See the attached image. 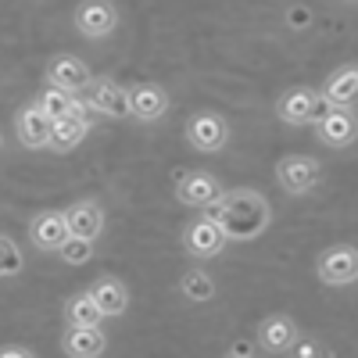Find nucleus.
Returning a JSON list of instances; mask_svg holds the SVG:
<instances>
[{
    "instance_id": "nucleus-20",
    "label": "nucleus",
    "mask_w": 358,
    "mask_h": 358,
    "mask_svg": "<svg viewBox=\"0 0 358 358\" xmlns=\"http://www.w3.org/2000/svg\"><path fill=\"white\" fill-rule=\"evenodd\" d=\"M86 133H90V118H76V115L57 118V122L50 126V151H57V155L72 151V147L83 143Z\"/></svg>"
},
{
    "instance_id": "nucleus-13",
    "label": "nucleus",
    "mask_w": 358,
    "mask_h": 358,
    "mask_svg": "<svg viewBox=\"0 0 358 358\" xmlns=\"http://www.w3.org/2000/svg\"><path fill=\"white\" fill-rule=\"evenodd\" d=\"M43 79H47V86L69 90V94H79V90L90 86L94 72H90V65L83 62L79 54H54L50 62H47V69H43Z\"/></svg>"
},
{
    "instance_id": "nucleus-15",
    "label": "nucleus",
    "mask_w": 358,
    "mask_h": 358,
    "mask_svg": "<svg viewBox=\"0 0 358 358\" xmlns=\"http://www.w3.org/2000/svg\"><path fill=\"white\" fill-rule=\"evenodd\" d=\"M50 118L36 108V101H29L15 111V136L25 151H47L50 147Z\"/></svg>"
},
{
    "instance_id": "nucleus-21",
    "label": "nucleus",
    "mask_w": 358,
    "mask_h": 358,
    "mask_svg": "<svg viewBox=\"0 0 358 358\" xmlns=\"http://www.w3.org/2000/svg\"><path fill=\"white\" fill-rule=\"evenodd\" d=\"M179 294L187 297V301H194V305H204V301H212L215 297V280H212V273L208 268H201V265H194V268H187L183 276H179Z\"/></svg>"
},
{
    "instance_id": "nucleus-27",
    "label": "nucleus",
    "mask_w": 358,
    "mask_h": 358,
    "mask_svg": "<svg viewBox=\"0 0 358 358\" xmlns=\"http://www.w3.org/2000/svg\"><path fill=\"white\" fill-rule=\"evenodd\" d=\"M0 358H36V351L25 344H4L0 348Z\"/></svg>"
},
{
    "instance_id": "nucleus-29",
    "label": "nucleus",
    "mask_w": 358,
    "mask_h": 358,
    "mask_svg": "<svg viewBox=\"0 0 358 358\" xmlns=\"http://www.w3.org/2000/svg\"><path fill=\"white\" fill-rule=\"evenodd\" d=\"M0 151H4V133H0Z\"/></svg>"
},
{
    "instance_id": "nucleus-11",
    "label": "nucleus",
    "mask_w": 358,
    "mask_h": 358,
    "mask_svg": "<svg viewBox=\"0 0 358 358\" xmlns=\"http://www.w3.org/2000/svg\"><path fill=\"white\" fill-rule=\"evenodd\" d=\"M297 337H301V326H297V319L287 315V312L265 315V319L258 322V334H255V341H258V348H262L265 355H287Z\"/></svg>"
},
{
    "instance_id": "nucleus-6",
    "label": "nucleus",
    "mask_w": 358,
    "mask_h": 358,
    "mask_svg": "<svg viewBox=\"0 0 358 358\" xmlns=\"http://www.w3.org/2000/svg\"><path fill=\"white\" fill-rule=\"evenodd\" d=\"M76 33L86 40H108L115 29H118V4L115 0H79L76 11Z\"/></svg>"
},
{
    "instance_id": "nucleus-23",
    "label": "nucleus",
    "mask_w": 358,
    "mask_h": 358,
    "mask_svg": "<svg viewBox=\"0 0 358 358\" xmlns=\"http://www.w3.org/2000/svg\"><path fill=\"white\" fill-rule=\"evenodd\" d=\"M72 101L76 94H69V90H57V86H43L36 94V108L50 118V122H57V118H65L72 111Z\"/></svg>"
},
{
    "instance_id": "nucleus-9",
    "label": "nucleus",
    "mask_w": 358,
    "mask_h": 358,
    "mask_svg": "<svg viewBox=\"0 0 358 358\" xmlns=\"http://www.w3.org/2000/svg\"><path fill=\"white\" fill-rule=\"evenodd\" d=\"M315 140L330 151H348L358 140V111L348 108H326L322 118L315 122Z\"/></svg>"
},
{
    "instance_id": "nucleus-12",
    "label": "nucleus",
    "mask_w": 358,
    "mask_h": 358,
    "mask_svg": "<svg viewBox=\"0 0 358 358\" xmlns=\"http://www.w3.org/2000/svg\"><path fill=\"white\" fill-rule=\"evenodd\" d=\"M319 97L326 108H348V111H358V62H348V65H337L330 76H326Z\"/></svg>"
},
{
    "instance_id": "nucleus-4",
    "label": "nucleus",
    "mask_w": 358,
    "mask_h": 358,
    "mask_svg": "<svg viewBox=\"0 0 358 358\" xmlns=\"http://www.w3.org/2000/svg\"><path fill=\"white\" fill-rule=\"evenodd\" d=\"M83 101L94 115H104V118H129V86H122L111 76H97L90 79V86L83 90Z\"/></svg>"
},
{
    "instance_id": "nucleus-26",
    "label": "nucleus",
    "mask_w": 358,
    "mask_h": 358,
    "mask_svg": "<svg viewBox=\"0 0 358 358\" xmlns=\"http://www.w3.org/2000/svg\"><path fill=\"white\" fill-rule=\"evenodd\" d=\"M287 355H290V358H330V348H326L322 341H315V337H305V334H301Z\"/></svg>"
},
{
    "instance_id": "nucleus-28",
    "label": "nucleus",
    "mask_w": 358,
    "mask_h": 358,
    "mask_svg": "<svg viewBox=\"0 0 358 358\" xmlns=\"http://www.w3.org/2000/svg\"><path fill=\"white\" fill-rule=\"evenodd\" d=\"M229 358H255V355H251V351L241 344V348H233V355H229Z\"/></svg>"
},
{
    "instance_id": "nucleus-18",
    "label": "nucleus",
    "mask_w": 358,
    "mask_h": 358,
    "mask_svg": "<svg viewBox=\"0 0 358 358\" xmlns=\"http://www.w3.org/2000/svg\"><path fill=\"white\" fill-rule=\"evenodd\" d=\"M65 358H101L108 351V334L101 326H69L62 334Z\"/></svg>"
},
{
    "instance_id": "nucleus-2",
    "label": "nucleus",
    "mask_w": 358,
    "mask_h": 358,
    "mask_svg": "<svg viewBox=\"0 0 358 358\" xmlns=\"http://www.w3.org/2000/svg\"><path fill=\"white\" fill-rule=\"evenodd\" d=\"M179 244H183V251H187L190 258L208 262V258H215V255L226 251L229 236L222 233V226H219L212 215L204 212V215H194V219L183 226V233H179Z\"/></svg>"
},
{
    "instance_id": "nucleus-24",
    "label": "nucleus",
    "mask_w": 358,
    "mask_h": 358,
    "mask_svg": "<svg viewBox=\"0 0 358 358\" xmlns=\"http://www.w3.org/2000/svg\"><path fill=\"white\" fill-rule=\"evenodd\" d=\"M25 268V258H22V248L11 241V236H0V280L8 276H18Z\"/></svg>"
},
{
    "instance_id": "nucleus-5",
    "label": "nucleus",
    "mask_w": 358,
    "mask_h": 358,
    "mask_svg": "<svg viewBox=\"0 0 358 358\" xmlns=\"http://www.w3.org/2000/svg\"><path fill=\"white\" fill-rule=\"evenodd\" d=\"M222 194H226V187L215 172L187 169V172L176 176V201L187 204V208H212Z\"/></svg>"
},
{
    "instance_id": "nucleus-25",
    "label": "nucleus",
    "mask_w": 358,
    "mask_h": 358,
    "mask_svg": "<svg viewBox=\"0 0 358 358\" xmlns=\"http://www.w3.org/2000/svg\"><path fill=\"white\" fill-rule=\"evenodd\" d=\"M57 258H62L65 265L79 268L86 265L90 258H94V241H83V236H69V241L62 244V251H57Z\"/></svg>"
},
{
    "instance_id": "nucleus-16",
    "label": "nucleus",
    "mask_w": 358,
    "mask_h": 358,
    "mask_svg": "<svg viewBox=\"0 0 358 358\" xmlns=\"http://www.w3.org/2000/svg\"><path fill=\"white\" fill-rule=\"evenodd\" d=\"M169 115V90L162 83H133L129 86V118L136 122H158Z\"/></svg>"
},
{
    "instance_id": "nucleus-22",
    "label": "nucleus",
    "mask_w": 358,
    "mask_h": 358,
    "mask_svg": "<svg viewBox=\"0 0 358 358\" xmlns=\"http://www.w3.org/2000/svg\"><path fill=\"white\" fill-rule=\"evenodd\" d=\"M65 322L69 326H101L104 315H101V308L94 301V294H90V290L72 294L69 301H65Z\"/></svg>"
},
{
    "instance_id": "nucleus-10",
    "label": "nucleus",
    "mask_w": 358,
    "mask_h": 358,
    "mask_svg": "<svg viewBox=\"0 0 358 358\" xmlns=\"http://www.w3.org/2000/svg\"><path fill=\"white\" fill-rule=\"evenodd\" d=\"M319 108H322V97L315 86H290L276 97V118L287 126H308L319 115Z\"/></svg>"
},
{
    "instance_id": "nucleus-3",
    "label": "nucleus",
    "mask_w": 358,
    "mask_h": 358,
    "mask_svg": "<svg viewBox=\"0 0 358 358\" xmlns=\"http://www.w3.org/2000/svg\"><path fill=\"white\" fill-rule=\"evenodd\" d=\"M319 179H322V169L315 158L308 155H283L276 162V183L287 197H305L319 187Z\"/></svg>"
},
{
    "instance_id": "nucleus-1",
    "label": "nucleus",
    "mask_w": 358,
    "mask_h": 358,
    "mask_svg": "<svg viewBox=\"0 0 358 358\" xmlns=\"http://www.w3.org/2000/svg\"><path fill=\"white\" fill-rule=\"evenodd\" d=\"M208 215H212L222 233L229 241H258V236L268 229L273 222V204L265 201V194H258L255 187H236V190H226L212 208H208Z\"/></svg>"
},
{
    "instance_id": "nucleus-7",
    "label": "nucleus",
    "mask_w": 358,
    "mask_h": 358,
    "mask_svg": "<svg viewBox=\"0 0 358 358\" xmlns=\"http://www.w3.org/2000/svg\"><path fill=\"white\" fill-rule=\"evenodd\" d=\"M187 143L201 155H219L229 143V122L219 111H194L187 118Z\"/></svg>"
},
{
    "instance_id": "nucleus-14",
    "label": "nucleus",
    "mask_w": 358,
    "mask_h": 358,
    "mask_svg": "<svg viewBox=\"0 0 358 358\" xmlns=\"http://www.w3.org/2000/svg\"><path fill=\"white\" fill-rule=\"evenodd\" d=\"M69 236H72V233H69L65 212H57V208H47V212H36L33 219H29V241H33L36 251L57 255Z\"/></svg>"
},
{
    "instance_id": "nucleus-8",
    "label": "nucleus",
    "mask_w": 358,
    "mask_h": 358,
    "mask_svg": "<svg viewBox=\"0 0 358 358\" xmlns=\"http://www.w3.org/2000/svg\"><path fill=\"white\" fill-rule=\"evenodd\" d=\"M315 276L326 287H351L358 283V248L351 244H334L326 248L315 262Z\"/></svg>"
},
{
    "instance_id": "nucleus-17",
    "label": "nucleus",
    "mask_w": 358,
    "mask_h": 358,
    "mask_svg": "<svg viewBox=\"0 0 358 358\" xmlns=\"http://www.w3.org/2000/svg\"><path fill=\"white\" fill-rule=\"evenodd\" d=\"M65 222H69V233L72 236H83V241H94L104 233V204L97 197H79L65 208Z\"/></svg>"
},
{
    "instance_id": "nucleus-19",
    "label": "nucleus",
    "mask_w": 358,
    "mask_h": 358,
    "mask_svg": "<svg viewBox=\"0 0 358 358\" xmlns=\"http://www.w3.org/2000/svg\"><path fill=\"white\" fill-rule=\"evenodd\" d=\"M90 294H94V301H97L104 319H118V315H126V308H129V287L118 276H111V273L97 276L94 287H90Z\"/></svg>"
},
{
    "instance_id": "nucleus-30",
    "label": "nucleus",
    "mask_w": 358,
    "mask_h": 358,
    "mask_svg": "<svg viewBox=\"0 0 358 358\" xmlns=\"http://www.w3.org/2000/svg\"><path fill=\"white\" fill-rule=\"evenodd\" d=\"M348 4H355V0H348Z\"/></svg>"
}]
</instances>
